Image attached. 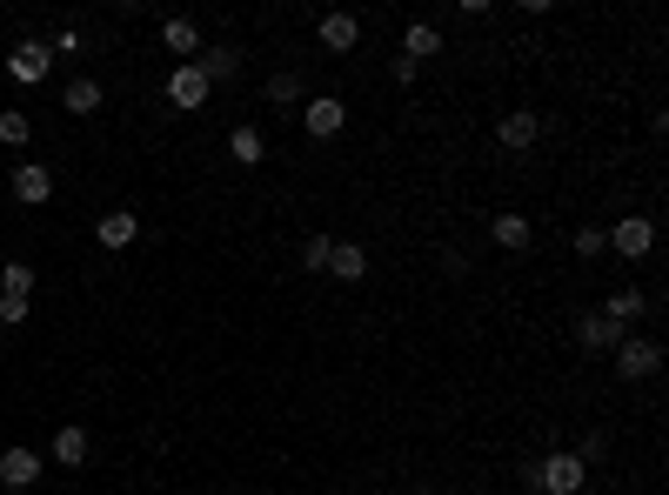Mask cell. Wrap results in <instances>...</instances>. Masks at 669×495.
Wrapping results in <instances>:
<instances>
[{
	"instance_id": "3",
	"label": "cell",
	"mask_w": 669,
	"mask_h": 495,
	"mask_svg": "<svg viewBox=\"0 0 669 495\" xmlns=\"http://www.w3.org/2000/svg\"><path fill=\"white\" fill-rule=\"evenodd\" d=\"M603 235H609V248H616L622 261H643V255L656 248V221H649V214H622L616 227H603Z\"/></svg>"
},
{
	"instance_id": "12",
	"label": "cell",
	"mask_w": 669,
	"mask_h": 495,
	"mask_svg": "<svg viewBox=\"0 0 669 495\" xmlns=\"http://www.w3.org/2000/svg\"><path fill=\"white\" fill-rule=\"evenodd\" d=\"M134 235H141V214H128V208L94 214V242H101V248H128Z\"/></svg>"
},
{
	"instance_id": "20",
	"label": "cell",
	"mask_w": 669,
	"mask_h": 495,
	"mask_svg": "<svg viewBox=\"0 0 669 495\" xmlns=\"http://www.w3.org/2000/svg\"><path fill=\"white\" fill-rule=\"evenodd\" d=\"M228 155H234V161H242V168H261V161H268V141H261V134H255V128L242 121V128H234V134H228Z\"/></svg>"
},
{
	"instance_id": "24",
	"label": "cell",
	"mask_w": 669,
	"mask_h": 495,
	"mask_svg": "<svg viewBox=\"0 0 669 495\" xmlns=\"http://www.w3.org/2000/svg\"><path fill=\"white\" fill-rule=\"evenodd\" d=\"M329 255H335L329 235H308V242H301V269H308V275H329Z\"/></svg>"
},
{
	"instance_id": "17",
	"label": "cell",
	"mask_w": 669,
	"mask_h": 495,
	"mask_svg": "<svg viewBox=\"0 0 669 495\" xmlns=\"http://www.w3.org/2000/svg\"><path fill=\"white\" fill-rule=\"evenodd\" d=\"M489 235H496V248L523 255V248L536 242V227H529V214H496V221H489Z\"/></svg>"
},
{
	"instance_id": "23",
	"label": "cell",
	"mask_w": 669,
	"mask_h": 495,
	"mask_svg": "<svg viewBox=\"0 0 669 495\" xmlns=\"http://www.w3.org/2000/svg\"><path fill=\"white\" fill-rule=\"evenodd\" d=\"M27 134H34V121L21 107H0V147H27Z\"/></svg>"
},
{
	"instance_id": "2",
	"label": "cell",
	"mask_w": 669,
	"mask_h": 495,
	"mask_svg": "<svg viewBox=\"0 0 669 495\" xmlns=\"http://www.w3.org/2000/svg\"><path fill=\"white\" fill-rule=\"evenodd\" d=\"M662 368V349L649 335H622V349H616V375L622 382H649V375Z\"/></svg>"
},
{
	"instance_id": "9",
	"label": "cell",
	"mask_w": 669,
	"mask_h": 495,
	"mask_svg": "<svg viewBox=\"0 0 669 495\" xmlns=\"http://www.w3.org/2000/svg\"><path fill=\"white\" fill-rule=\"evenodd\" d=\"M301 121H308L314 141H335V134L348 128V107H342V94H314V101L301 107Z\"/></svg>"
},
{
	"instance_id": "21",
	"label": "cell",
	"mask_w": 669,
	"mask_h": 495,
	"mask_svg": "<svg viewBox=\"0 0 669 495\" xmlns=\"http://www.w3.org/2000/svg\"><path fill=\"white\" fill-rule=\"evenodd\" d=\"M643 309H649V301H643V295H636V288H616V295H609V301H603V315H609V322H616V328H629V322H636V315H643Z\"/></svg>"
},
{
	"instance_id": "27",
	"label": "cell",
	"mask_w": 669,
	"mask_h": 495,
	"mask_svg": "<svg viewBox=\"0 0 669 495\" xmlns=\"http://www.w3.org/2000/svg\"><path fill=\"white\" fill-rule=\"evenodd\" d=\"M603 248H609V235H603V227H576V255H582V261H596Z\"/></svg>"
},
{
	"instance_id": "26",
	"label": "cell",
	"mask_w": 669,
	"mask_h": 495,
	"mask_svg": "<svg viewBox=\"0 0 669 495\" xmlns=\"http://www.w3.org/2000/svg\"><path fill=\"white\" fill-rule=\"evenodd\" d=\"M27 315H34L27 295H0V328H14V322H27Z\"/></svg>"
},
{
	"instance_id": "19",
	"label": "cell",
	"mask_w": 669,
	"mask_h": 495,
	"mask_svg": "<svg viewBox=\"0 0 669 495\" xmlns=\"http://www.w3.org/2000/svg\"><path fill=\"white\" fill-rule=\"evenodd\" d=\"M329 275H335V282H362V275H369V255H362L356 242H335V255H329Z\"/></svg>"
},
{
	"instance_id": "29",
	"label": "cell",
	"mask_w": 669,
	"mask_h": 495,
	"mask_svg": "<svg viewBox=\"0 0 669 495\" xmlns=\"http://www.w3.org/2000/svg\"><path fill=\"white\" fill-rule=\"evenodd\" d=\"M415 495H442V489H415Z\"/></svg>"
},
{
	"instance_id": "7",
	"label": "cell",
	"mask_w": 669,
	"mask_h": 495,
	"mask_svg": "<svg viewBox=\"0 0 669 495\" xmlns=\"http://www.w3.org/2000/svg\"><path fill=\"white\" fill-rule=\"evenodd\" d=\"M536 134H542V114H536V107H509V114H502V128H496V141L509 147V155H529Z\"/></svg>"
},
{
	"instance_id": "13",
	"label": "cell",
	"mask_w": 669,
	"mask_h": 495,
	"mask_svg": "<svg viewBox=\"0 0 669 495\" xmlns=\"http://www.w3.org/2000/svg\"><path fill=\"white\" fill-rule=\"evenodd\" d=\"M88 455H94V435H88L81 422H67V429H54V463H61V469H81Z\"/></svg>"
},
{
	"instance_id": "16",
	"label": "cell",
	"mask_w": 669,
	"mask_h": 495,
	"mask_svg": "<svg viewBox=\"0 0 669 495\" xmlns=\"http://www.w3.org/2000/svg\"><path fill=\"white\" fill-rule=\"evenodd\" d=\"M402 54H409L415 67H422L428 54H442V27H436V21H409V27H402Z\"/></svg>"
},
{
	"instance_id": "25",
	"label": "cell",
	"mask_w": 669,
	"mask_h": 495,
	"mask_svg": "<svg viewBox=\"0 0 669 495\" xmlns=\"http://www.w3.org/2000/svg\"><path fill=\"white\" fill-rule=\"evenodd\" d=\"M268 101L274 107H295L301 101V74H268Z\"/></svg>"
},
{
	"instance_id": "5",
	"label": "cell",
	"mask_w": 669,
	"mask_h": 495,
	"mask_svg": "<svg viewBox=\"0 0 669 495\" xmlns=\"http://www.w3.org/2000/svg\"><path fill=\"white\" fill-rule=\"evenodd\" d=\"M208 94H215V88H208V74L194 67V61L168 74V107H181V114H202V107H208Z\"/></svg>"
},
{
	"instance_id": "11",
	"label": "cell",
	"mask_w": 669,
	"mask_h": 495,
	"mask_svg": "<svg viewBox=\"0 0 669 495\" xmlns=\"http://www.w3.org/2000/svg\"><path fill=\"white\" fill-rule=\"evenodd\" d=\"M314 41H322L329 54H356V48H362V21H356V14H322Z\"/></svg>"
},
{
	"instance_id": "22",
	"label": "cell",
	"mask_w": 669,
	"mask_h": 495,
	"mask_svg": "<svg viewBox=\"0 0 669 495\" xmlns=\"http://www.w3.org/2000/svg\"><path fill=\"white\" fill-rule=\"evenodd\" d=\"M34 282H41V275H34L27 261H0V295H27L34 301Z\"/></svg>"
},
{
	"instance_id": "1",
	"label": "cell",
	"mask_w": 669,
	"mask_h": 495,
	"mask_svg": "<svg viewBox=\"0 0 669 495\" xmlns=\"http://www.w3.org/2000/svg\"><path fill=\"white\" fill-rule=\"evenodd\" d=\"M523 482H529L536 495H582L589 463H582L576 448H556V455H542V463H529V469H523Z\"/></svg>"
},
{
	"instance_id": "10",
	"label": "cell",
	"mask_w": 669,
	"mask_h": 495,
	"mask_svg": "<svg viewBox=\"0 0 669 495\" xmlns=\"http://www.w3.org/2000/svg\"><path fill=\"white\" fill-rule=\"evenodd\" d=\"M8 74H14V81H48V74H54V48L48 41H21L14 54H8Z\"/></svg>"
},
{
	"instance_id": "14",
	"label": "cell",
	"mask_w": 669,
	"mask_h": 495,
	"mask_svg": "<svg viewBox=\"0 0 669 495\" xmlns=\"http://www.w3.org/2000/svg\"><path fill=\"white\" fill-rule=\"evenodd\" d=\"M162 48H168V54H181V67H188V61H202V27L181 21V14H175V21H162Z\"/></svg>"
},
{
	"instance_id": "8",
	"label": "cell",
	"mask_w": 669,
	"mask_h": 495,
	"mask_svg": "<svg viewBox=\"0 0 669 495\" xmlns=\"http://www.w3.org/2000/svg\"><path fill=\"white\" fill-rule=\"evenodd\" d=\"M34 482H41V455H34V448H0V489L27 495Z\"/></svg>"
},
{
	"instance_id": "18",
	"label": "cell",
	"mask_w": 669,
	"mask_h": 495,
	"mask_svg": "<svg viewBox=\"0 0 669 495\" xmlns=\"http://www.w3.org/2000/svg\"><path fill=\"white\" fill-rule=\"evenodd\" d=\"M208 74V88H221V81H234V74H242V54L234 48H202V61H194Z\"/></svg>"
},
{
	"instance_id": "4",
	"label": "cell",
	"mask_w": 669,
	"mask_h": 495,
	"mask_svg": "<svg viewBox=\"0 0 669 495\" xmlns=\"http://www.w3.org/2000/svg\"><path fill=\"white\" fill-rule=\"evenodd\" d=\"M622 335H629V328H616L603 309L576 315V349H582V355H616V349H622Z\"/></svg>"
},
{
	"instance_id": "15",
	"label": "cell",
	"mask_w": 669,
	"mask_h": 495,
	"mask_svg": "<svg viewBox=\"0 0 669 495\" xmlns=\"http://www.w3.org/2000/svg\"><path fill=\"white\" fill-rule=\"evenodd\" d=\"M101 101H107V94H101L94 74H74V81L61 88V107H67V114H81V121H88V114H101Z\"/></svg>"
},
{
	"instance_id": "6",
	"label": "cell",
	"mask_w": 669,
	"mask_h": 495,
	"mask_svg": "<svg viewBox=\"0 0 669 495\" xmlns=\"http://www.w3.org/2000/svg\"><path fill=\"white\" fill-rule=\"evenodd\" d=\"M14 201L21 208H48L54 201V168L48 161H14Z\"/></svg>"
},
{
	"instance_id": "28",
	"label": "cell",
	"mask_w": 669,
	"mask_h": 495,
	"mask_svg": "<svg viewBox=\"0 0 669 495\" xmlns=\"http://www.w3.org/2000/svg\"><path fill=\"white\" fill-rule=\"evenodd\" d=\"M388 74H396V81H402V88H415V74H422V67H415L409 54H396V61H388Z\"/></svg>"
}]
</instances>
